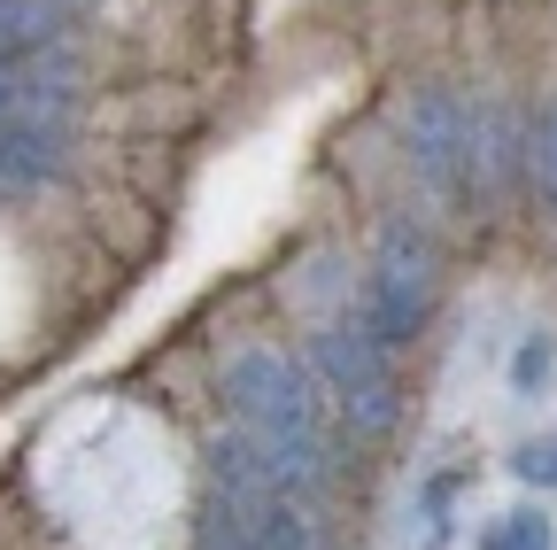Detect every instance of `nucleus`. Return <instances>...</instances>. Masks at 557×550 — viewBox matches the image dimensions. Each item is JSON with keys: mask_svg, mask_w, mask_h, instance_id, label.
Masks as SVG:
<instances>
[{"mask_svg": "<svg viewBox=\"0 0 557 550\" xmlns=\"http://www.w3.org/2000/svg\"><path fill=\"white\" fill-rule=\"evenodd\" d=\"M225 411H233V435L256 450V465L318 504L325 489V403L310 388V372L287 357V350H233L225 357Z\"/></svg>", "mask_w": 557, "mask_h": 550, "instance_id": "obj_1", "label": "nucleus"}, {"mask_svg": "<svg viewBox=\"0 0 557 550\" xmlns=\"http://www.w3.org/2000/svg\"><path fill=\"white\" fill-rule=\"evenodd\" d=\"M302 372H310L318 403H333V411H341V427H348V435H387V427H395V411H403L395 350L364 326V310H357V303L310 333V365H302Z\"/></svg>", "mask_w": 557, "mask_h": 550, "instance_id": "obj_2", "label": "nucleus"}, {"mask_svg": "<svg viewBox=\"0 0 557 550\" xmlns=\"http://www.w3.org/2000/svg\"><path fill=\"white\" fill-rule=\"evenodd\" d=\"M434 295H442V248H434V233H426V225H410V218H395V225L380 233V248H372L364 288H357L364 326L387 341V350H403V341L426 333Z\"/></svg>", "mask_w": 557, "mask_h": 550, "instance_id": "obj_3", "label": "nucleus"}, {"mask_svg": "<svg viewBox=\"0 0 557 550\" xmlns=\"http://www.w3.org/2000/svg\"><path fill=\"white\" fill-rule=\"evenodd\" d=\"M70 171V117L47 109H9L0 117V201L39 194Z\"/></svg>", "mask_w": 557, "mask_h": 550, "instance_id": "obj_4", "label": "nucleus"}, {"mask_svg": "<svg viewBox=\"0 0 557 550\" xmlns=\"http://www.w3.org/2000/svg\"><path fill=\"white\" fill-rule=\"evenodd\" d=\"M480 550H557V527L542 512H496L480 527Z\"/></svg>", "mask_w": 557, "mask_h": 550, "instance_id": "obj_5", "label": "nucleus"}, {"mask_svg": "<svg viewBox=\"0 0 557 550\" xmlns=\"http://www.w3.org/2000/svg\"><path fill=\"white\" fill-rule=\"evenodd\" d=\"M549 380H557V333L534 326L519 350H511V388H519V395H542Z\"/></svg>", "mask_w": 557, "mask_h": 550, "instance_id": "obj_6", "label": "nucleus"}, {"mask_svg": "<svg viewBox=\"0 0 557 550\" xmlns=\"http://www.w3.org/2000/svg\"><path fill=\"white\" fill-rule=\"evenodd\" d=\"M519 171L557 201V109H542L534 117V132H527V148H519Z\"/></svg>", "mask_w": 557, "mask_h": 550, "instance_id": "obj_7", "label": "nucleus"}, {"mask_svg": "<svg viewBox=\"0 0 557 550\" xmlns=\"http://www.w3.org/2000/svg\"><path fill=\"white\" fill-rule=\"evenodd\" d=\"M511 473L527 480V489H549V497H557V435L519 442V450H511Z\"/></svg>", "mask_w": 557, "mask_h": 550, "instance_id": "obj_8", "label": "nucleus"}]
</instances>
